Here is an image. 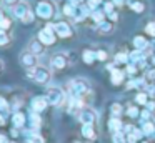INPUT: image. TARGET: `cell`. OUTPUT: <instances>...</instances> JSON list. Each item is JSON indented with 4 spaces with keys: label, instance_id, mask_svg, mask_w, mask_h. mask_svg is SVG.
<instances>
[{
    "label": "cell",
    "instance_id": "cell-1",
    "mask_svg": "<svg viewBox=\"0 0 155 143\" xmlns=\"http://www.w3.org/2000/svg\"><path fill=\"white\" fill-rule=\"evenodd\" d=\"M12 13H14L15 18H18L22 23H25V25H30V23H34L35 20V10H32L30 3L25 2V0H22L20 3H17V5L12 8Z\"/></svg>",
    "mask_w": 155,
    "mask_h": 143
},
{
    "label": "cell",
    "instance_id": "cell-2",
    "mask_svg": "<svg viewBox=\"0 0 155 143\" xmlns=\"http://www.w3.org/2000/svg\"><path fill=\"white\" fill-rule=\"evenodd\" d=\"M68 90H70V96L72 98H84L85 95H87L88 92H90V83H88V80L85 78H74L68 82Z\"/></svg>",
    "mask_w": 155,
    "mask_h": 143
},
{
    "label": "cell",
    "instance_id": "cell-3",
    "mask_svg": "<svg viewBox=\"0 0 155 143\" xmlns=\"http://www.w3.org/2000/svg\"><path fill=\"white\" fill-rule=\"evenodd\" d=\"M27 76L32 78L35 83H38V85H47L52 78V72H50V68H47L44 65H37L35 68L27 70Z\"/></svg>",
    "mask_w": 155,
    "mask_h": 143
},
{
    "label": "cell",
    "instance_id": "cell-4",
    "mask_svg": "<svg viewBox=\"0 0 155 143\" xmlns=\"http://www.w3.org/2000/svg\"><path fill=\"white\" fill-rule=\"evenodd\" d=\"M57 13L55 3L52 0H38L37 7H35V15L42 20H52Z\"/></svg>",
    "mask_w": 155,
    "mask_h": 143
},
{
    "label": "cell",
    "instance_id": "cell-5",
    "mask_svg": "<svg viewBox=\"0 0 155 143\" xmlns=\"http://www.w3.org/2000/svg\"><path fill=\"white\" fill-rule=\"evenodd\" d=\"M37 38L40 40L45 47L54 45V43L57 42V33H55V30H54V25H52V23H47L42 30H38Z\"/></svg>",
    "mask_w": 155,
    "mask_h": 143
},
{
    "label": "cell",
    "instance_id": "cell-6",
    "mask_svg": "<svg viewBox=\"0 0 155 143\" xmlns=\"http://www.w3.org/2000/svg\"><path fill=\"white\" fill-rule=\"evenodd\" d=\"M45 96H47L48 105H52V106H60L62 103L65 102V93H64V90L58 88V86H48Z\"/></svg>",
    "mask_w": 155,
    "mask_h": 143
},
{
    "label": "cell",
    "instance_id": "cell-7",
    "mask_svg": "<svg viewBox=\"0 0 155 143\" xmlns=\"http://www.w3.org/2000/svg\"><path fill=\"white\" fill-rule=\"evenodd\" d=\"M54 30H55L58 38H70V37H74V27L67 20H58V22H55Z\"/></svg>",
    "mask_w": 155,
    "mask_h": 143
},
{
    "label": "cell",
    "instance_id": "cell-8",
    "mask_svg": "<svg viewBox=\"0 0 155 143\" xmlns=\"http://www.w3.org/2000/svg\"><path fill=\"white\" fill-rule=\"evenodd\" d=\"M18 62H20V65L27 70L35 68V67L38 65V57L35 55V53H32L30 50H24V52L20 53V57H18Z\"/></svg>",
    "mask_w": 155,
    "mask_h": 143
},
{
    "label": "cell",
    "instance_id": "cell-9",
    "mask_svg": "<svg viewBox=\"0 0 155 143\" xmlns=\"http://www.w3.org/2000/svg\"><path fill=\"white\" fill-rule=\"evenodd\" d=\"M68 65V55L64 52H58V53H54L50 57V68L52 70H64L65 67Z\"/></svg>",
    "mask_w": 155,
    "mask_h": 143
},
{
    "label": "cell",
    "instance_id": "cell-10",
    "mask_svg": "<svg viewBox=\"0 0 155 143\" xmlns=\"http://www.w3.org/2000/svg\"><path fill=\"white\" fill-rule=\"evenodd\" d=\"M78 120H80L82 125H94L95 120H97V115H95V112L92 108H80Z\"/></svg>",
    "mask_w": 155,
    "mask_h": 143
},
{
    "label": "cell",
    "instance_id": "cell-11",
    "mask_svg": "<svg viewBox=\"0 0 155 143\" xmlns=\"http://www.w3.org/2000/svg\"><path fill=\"white\" fill-rule=\"evenodd\" d=\"M45 48H47V47H45L44 43H42L40 40L37 38V37H35V38H32L30 42H28V47H27V50H30V52L35 53L37 57L44 55V53H45Z\"/></svg>",
    "mask_w": 155,
    "mask_h": 143
},
{
    "label": "cell",
    "instance_id": "cell-12",
    "mask_svg": "<svg viewBox=\"0 0 155 143\" xmlns=\"http://www.w3.org/2000/svg\"><path fill=\"white\" fill-rule=\"evenodd\" d=\"M48 102H47V96H35L34 100H32V110L37 113L44 112L45 108H47Z\"/></svg>",
    "mask_w": 155,
    "mask_h": 143
},
{
    "label": "cell",
    "instance_id": "cell-13",
    "mask_svg": "<svg viewBox=\"0 0 155 143\" xmlns=\"http://www.w3.org/2000/svg\"><path fill=\"white\" fill-rule=\"evenodd\" d=\"M115 28V22H108V20H104V22L97 23V32L100 33V35H107V33H112Z\"/></svg>",
    "mask_w": 155,
    "mask_h": 143
},
{
    "label": "cell",
    "instance_id": "cell-14",
    "mask_svg": "<svg viewBox=\"0 0 155 143\" xmlns=\"http://www.w3.org/2000/svg\"><path fill=\"white\" fill-rule=\"evenodd\" d=\"M148 45H150V43H148L147 37H143V35L134 37V47H135L137 50H142V52H143V50L148 48Z\"/></svg>",
    "mask_w": 155,
    "mask_h": 143
},
{
    "label": "cell",
    "instance_id": "cell-15",
    "mask_svg": "<svg viewBox=\"0 0 155 143\" xmlns=\"http://www.w3.org/2000/svg\"><path fill=\"white\" fill-rule=\"evenodd\" d=\"M82 58H84V62L87 65H92L97 60V52H94V50H84L82 52Z\"/></svg>",
    "mask_w": 155,
    "mask_h": 143
},
{
    "label": "cell",
    "instance_id": "cell-16",
    "mask_svg": "<svg viewBox=\"0 0 155 143\" xmlns=\"http://www.w3.org/2000/svg\"><path fill=\"white\" fill-rule=\"evenodd\" d=\"M110 80L114 85H120L124 82V72L122 70H112L110 72Z\"/></svg>",
    "mask_w": 155,
    "mask_h": 143
},
{
    "label": "cell",
    "instance_id": "cell-17",
    "mask_svg": "<svg viewBox=\"0 0 155 143\" xmlns=\"http://www.w3.org/2000/svg\"><path fill=\"white\" fill-rule=\"evenodd\" d=\"M12 27H14V20L10 18V17H7V15H2L0 17V28L2 30H10Z\"/></svg>",
    "mask_w": 155,
    "mask_h": 143
},
{
    "label": "cell",
    "instance_id": "cell-18",
    "mask_svg": "<svg viewBox=\"0 0 155 143\" xmlns=\"http://www.w3.org/2000/svg\"><path fill=\"white\" fill-rule=\"evenodd\" d=\"M12 122H14V125L15 126H24L25 125V115H24V112H17V113H14V116H12Z\"/></svg>",
    "mask_w": 155,
    "mask_h": 143
},
{
    "label": "cell",
    "instance_id": "cell-19",
    "mask_svg": "<svg viewBox=\"0 0 155 143\" xmlns=\"http://www.w3.org/2000/svg\"><path fill=\"white\" fill-rule=\"evenodd\" d=\"M108 128H110L114 133L122 132V122L118 120V116H114V118H110V122H108Z\"/></svg>",
    "mask_w": 155,
    "mask_h": 143
},
{
    "label": "cell",
    "instance_id": "cell-20",
    "mask_svg": "<svg viewBox=\"0 0 155 143\" xmlns=\"http://www.w3.org/2000/svg\"><path fill=\"white\" fill-rule=\"evenodd\" d=\"M82 135L88 140H94L95 138V130H94V125H84L82 126Z\"/></svg>",
    "mask_w": 155,
    "mask_h": 143
},
{
    "label": "cell",
    "instance_id": "cell-21",
    "mask_svg": "<svg viewBox=\"0 0 155 143\" xmlns=\"http://www.w3.org/2000/svg\"><path fill=\"white\" fill-rule=\"evenodd\" d=\"M12 42V37L7 30H2L0 28V47H7L8 43Z\"/></svg>",
    "mask_w": 155,
    "mask_h": 143
},
{
    "label": "cell",
    "instance_id": "cell-22",
    "mask_svg": "<svg viewBox=\"0 0 155 143\" xmlns=\"http://www.w3.org/2000/svg\"><path fill=\"white\" fill-rule=\"evenodd\" d=\"M130 8L134 10V12H137V13H142L145 10V3L140 2V0H132V2H130Z\"/></svg>",
    "mask_w": 155,
    "mask_h": 143
},
{
    "label": "cell",
    "instance_id": "cell-23",
    "mask_svg": "<svg viewBox=\"0 0 155 143\" xmlns=\"http://www.w3.org/2000/svg\"><path fill=\"white\" fill-rule=\"evenodd\" d=\"M142 130L145 135H153L155 133V123L153 122H143L142 123Z\"/></svg>",
    "mask_w": 155,
    "mask_h": 143
},
{
    "label": "cell",
    "instance_id": "cell-24",
    "mask_svg": "<svg viewBox=\"0 0 155 143\" xmlns=\"http://www.w3.org/2000/svg\"><path fill=\"white\" fill-rule=\"evenodd\" d=\"M90 15H92V18H94V22L100 23V22H104V15H105V12H100V10H94V12H92Z\"/></svg>",
    "mask_w": 155,
    "mask_h": 143
},
{
    "label": "cell",
    "instance_id": "cell-25",
    "mask_svg": "<svg viewBox=\"0 0 155 143\" xmlns=\"http://www.w3.org/2000/svg\"><path fill=\"white\" fill-rule=\"evenodd\" d=\"M30 122H32L30 125L34 126V128H38V126H40V116H38L37 112H34V113L30 115Z\"/></svg>",
    "mask_w": 155,
    "mask_h": 143
},
{
    "label": "cell",
    "instance_id": "cell-26",
    "mask_svg": "<svg viewBox=\"0 0 155 143\" xmlns=\"http://www.w3.org/2000/svg\"><path fill=\"white\" fill-rule=\"evenodd\" d=\"M135 102L138 103V105H147V93H143V92H140V93H137V96H135Z\"/></svg>",
    "mask_w": 155,
    "mask_h": 143
},
{
    "label": "cell",
    "instance_id": "cell-27",
    "mask_svg": "<svg viewBox=\"0 0 155 143\" xmlns=\"http://www.w3.org/2000/svg\"><path fill=\"white\" fill-rule=\"evenodd\" d=\"M145 33L150 37H155V22H148L145 25Z\"/></svg>",
    "mask_w": 155,
    "mask_h": 143
},
{
    "label": "cell",
    "instance_id": "cell-28",
    "mask_svg": "<svg viewBox=\"0 0 155 143\" xmlns=\"http://www.w3.org/2000/svg\"><path fill=\"white\" fill-rule=\"evenodd\" d=\"M114 143H127V136L122 132H117L115 133V138H114Z\"/></svg>",
    "mask_w": 155,
    "mask_h": 143
},
{
    "label": "cell",
    "instance_id": "cell-29",
    "mask_svg": "<svg viewBox=\"0 0 155 143\" xmlns=\"http://www.w3.org/2000/svg\"><path fill=\"white\" fill-rule=\"evenodd\" d=\"M127 58H128V55H127V53H117V55H115V62H117V63H125V62H127Z\"/></svg>",
    "mask_w": 155,
    "mask_h": 143
},
{
    "label": "cell",
    "instance_id": "cell-30",
    "mask_svg": "<svg viewBox=\"0 0 155 143\" xmlns=\"http://www.w3.org/2000/svg\"><path fill=\"white\" fill-rule=\"evenodd\" d=\"M110 108H112V113H114V116H118V115L122 113V105H120V103H114Z\"/></svg>",
    "mask_w": 155,
    "mask_h": 143
},
{
    "label": "cell",
    "instance_id": "cell-31",
    "mask_svg": "<svg viewBox=\"0 0 155 143\" xmlns=\"http://www.w3.org/2000/svg\"><path fill=\"white\" fill-rule=\"evenodd\" d=\"M107 52L105 50H97V60H100V62H105L107 60Z\"/></svg>",
    "mask_w": 155,
    "mask_h": 143
},
{
    "label": "cell",
    "instance_id": "cell-32",
    "mask_svg": "<svg viewBox=\"0 0 155 143\" xmlns=\"http://www.w3.org/2000/svg\"><path fill=\"white\" fill-rule=\"evenodd\" d=\"M100 2H102V0H88V2H87V7L92 10V12H94V10H95V7H97Z\"/></svg>",
    "mask_w": 155,
    "mask_h": 143
},
{
    "label": "cell",
    "instance_id": "cell-33",
    "mask_svg": "<svg viewBox=\"0 0 155 143\" xmlns=\"http://www.w3.org/2000/svg\"><path fill=\"white\" fill-rule=\"evenodd\" d=\"M7 110H8V103L5 102V98L0 96V112H7Z\"/></svg>",
    "mask_w": 155,
    "mask_h": 143
},
{
    "label": "cell",
    "instance_id": "cell-34",
    "mask_svg": "<svg viewBox=\"0 0 155 143\" xmlns=\"http://www.w3.org/2000/svg\"><path fill=\"white\" fill-rule=\"evenodd\" d=\"M137 140H138V138H137V135H135L134 132L128 133V135H127V143H135Z\"/></svg>",
    "mask_w": 155,
    "mask_h": 143
},
{
    "label": "cell",
    "instance_id": "cell-35",
    "mask_svg": "<svg viewBox=\"0 0 155 143\" xmlns=\"http://www.w3.org/2000/svg\"><path fill=\"white\" fill-rule=\"evenodd\" d=\"M112 12H115V10H114V3L107 2V3H105V13H108V15H110Z\"/></svg>",
    "mask_w": 155,
    "mask_h": 143
},
{
    "label": "cell",
    "instance_id": "cell-36",
    "mask_svg": "<svg viewBox=\"0 0 155 143\" xmlns=\"http://www.w3.org/2000/svg\"><path fill=\"white\" fill-rule=\"evenodd\" d=\"M20 2H22V0H4L5 5H7V7H12V8H14L17 3H20Z\"/></svg>",
    "mask_w": 155,
    "mask_h": 143
},
{
    "label": "cell",
    "instance_id": "cell-37",
    "mask_svg": "<svg viewBox=\"0 0 155 143\" xmlns=\"http://www.w3.org/2000/svg\"><path fill=\"white\" fill-rule=\"evenodd\" d=\"M127 113H128V116H138V110L135 108V106H130Z\"/></svg>",
    "mask_w": 155,
    "mask_h": 143
},
{
    "label": "cell",
    "instance_id": "cell-38",
    "mask_svg": "<svg viewBox=\"0 0 155 143\" xmlns=\"http://www.w3.org/2000/svg\"><path fill=\"white\" fill-rule=\"evenodd\" d=\"M28 141L30 143H44V140H42V136H32V138H28Z\"/></svg>",
    "mask_w": 155,
    "mask_h": 143
},
{
    "label": "cell",
    "instance_id": "cell-39",
    "mask_svg": "<svg viewBox=\"0 0 155 143\" xmlns=\"http://www.w3.org/2000/svg\"><path fill=\"white\" fill-rule=\"evenodd\" d=\"M148 116H150V112H143V113H142V118H143V120H147Z\"/></svg>",
    "mask_w": 155,
    "mask_h": 143
},
{
    "label": "cell",
    "instance_id": "cell-40",
    "mask_svg": "<svg viewBox=\"0 0 155 143\" xmlns=\"http://www.w3.org/2000/svg\"><path fill=\"white\" fill-rule=\"evenodd\" d=\"M4 72V62H2V60H0V73Z\"/></svg>",
    "mask_w": 155,
    "mask_h": 143
},
{
    "label": "cell",
    "instance_id": "cell-41",
    "mask_svg": "<svg viewBox=\"0 0 155 143\" xmlns=\"http://www.w3.org/2000/svg\"><path fill=\"white\" fill-rule=\"evenodd\" d=\"M0 143H5V136L4 135H0Z\"/></svg>",
    "mask_w": 155,
    "mask_h": 143
},
{
    "label": "cell",
    "instance_id": "cell-42",
    "mask_svg": "<svg viewBox=\"0 0 155 143\" xmlns=\"http://www.w3.org/2000/svg\"><path fill=\"white\" fill-rule=\"evenodd\" d=\"M4 123H5V120L2 118V116H0V125H4Z\"/></svg>",
    "mask_w": 155,
    "mask_h": 143
},
{
    "label": "cell",
    "instance_id": "cell-43",
    "mask_svg": "<svg viewBox=\"0 0 155 143\" xmlns=\"http://www.w3.org/2000/svg\"><path fill=\"white\" fill-rule=\"evenodd\" d=\"M143 143H148V141H143Z\"/></svg>",
    "mask_w": 155,
    "mask_h": 143
}]
</instances>
